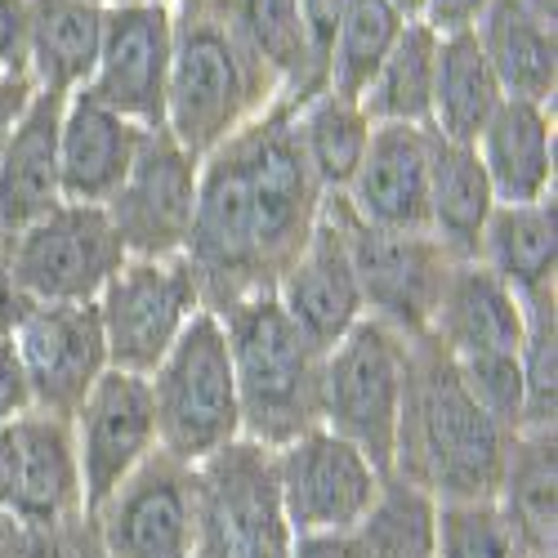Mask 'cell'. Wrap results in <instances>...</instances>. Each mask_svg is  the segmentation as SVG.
Masks as SVG:
<instances>
[{
  "label": "cell",
  "mask_w": 558,
  "mask_h": 558,
  "mask_svg": "<svg viewBox=\"0 0 558 558\" xmlns=\"http://www.w3.org/2000/svg\"><path fill=\"white\" fill-rule=\"evenodd\" d=\"M238 10H242V23L255 40V50L272 68V76L282 81L287 104L300 108L317 89H327V76H322L308 50L304 23H300V0H238Z\"/></svg>",
  "instance_id": "obj_32"
},
{
  "label": "cell",
  "mask_w": 558,
  "mask_h": 558,
  "mask_svg": "<svg viewBox=\"0 0 558 558\" xmlns=\"http://www.w3.org/2000/svg\"><path fill=\"white\" fill-rule=\"evenodd\" d=\"M523 331H527V304L509 291L487 264L464 259L451 268L438 313L429 322V336L451 357L519 353Z\"/></svg>",
  "instance_id": "obj_20"
},
{
  "label": "cell",
  "mask_w": 558,
  "mask_h": 558,
  "mask_svg": "<svg viewBox=\"0 0 558 558\" xmlns=\"http://www.w3.org/2000/svg\"><path fill=\"white\" fill-rule=\"evenodd\" d=\"M219 317L232 380L242 402V438L277 451L322 425V362L317 349L272 291L228 304Z\"/></svg>",
  "instance_id": "obj_3"
},
{
  "label": "cell",
  "mask_w": 558,
  "mask_h": 558,
  "mask_svg": "<svg viewBox=\"0 0 558 558\" xmlns=\"http://www.w3.org/2000/svg\"><path fill=\"white\" fill-rule=\"evenodd\" d=\"M496 509L523 541L527 558H558V438L554 429H519L505 456Z\"/></svg>",
  "instance_id": "obj_25"
},
{
  "label": "cell",
  "mask_w": 558,
  "mask_h": 558,
  "mask_svg": "<svg viewBox=\"0 0 558 558\" xmlns=\"http://www.w3.org/2000/svg\"><path fill=\"white\" fill-rule=\"evenodd\" d=\"M108 0H27V72L36 89L76 95L99 59Z\"/></svg>",
  "instance_id": "obj_24"
},
{
  "label": "cell",
  "mask_w": 558,
  "mask_h": 558,
  "mask_svg": "<svg viewBox=\"0 0 558 558\" xmlns=\"http://www.w3.org/2000/svg\"><path fill=\"white\" fill-rule=\"evenodd\" d=\"M27 72V0H0V76Z\"/></svg>",
  "instance_id": "obj_39"
},
{
  "label": "cell",
  "mask_w": 558,
  "mask_h": 558,
  "mask_svg": "<svg viewBox=\"0 0 558 558\" xmlns=\"http://www.w3.org/2000/svg\"><path fill=\"white\" fill-rule=\"evenodd\" d=\"M509 442L514 434L474 402V393L456 376L451 353L434 336H415L389 474L429 492L438 505L492 500L505 474Z\"/></svg>",
  "instance_id": "obj_1"
},
{
  "label": "cell",
  "mask_w": 558,
  "mask_h": 558,
  "mask_svg": "<svg viewBox=\"0 0 558 558\" xmlns=\"http://www.w3.org/2000/svg\"><path fill=\"white\" fill-rule=\"evenodd\" d=\"M349 541L357 558H434L438 500L398 474H385Z\"/></svg>",
  "instance_id": "obj_31"
},
{
  "label": "cell",
  "mask_w": 558,
  "mask_h": 558,
  "mask_svg": "<svg viewBox=\"0 0 558 558\" xmlns=\"http://www.w3.org/2000/svg\"><path fill=\"white\" fill-rule=\"evenodd\" d=\"M0 509H10L23 527H45L81 514L85 492L72 421L27 411L0 425Z\"/></svg>",
  "instance_id": "obj_16"
},
{
  "label": "cell",
  "mask_w": 558,
  "mask_h": 558,
  "mask_svg": "<svg viewBox=\"0 0 558 558\" xmlns=\"http://www.w3.org/2000/svg\"><path fill=\"white\" fill-rule=\"evenodd\" d=\"M474 36L505 89V99H527V104L554 108V89H558L554 19H541L523 0H492Z\"/></svg>",
  "instance_id": "obj_23"
},
{
  "label": "cell",
  "mask_w": 558,
  "mask_h": 558,
  "mask_svg": "<svg viewBox=\"0 0 558 558\" xmlns=\"http://www.w3.org/2000/svg\"><path fill=\"white\" fill-rule=\"evenodd\" d=\"M32 300L23 295V287L14 282V272H10V259L5 251H0V340H10L19 331V322L27 317Z\"/></svg>",
  "instance_id": "obj_42"
},
{
  "label": "cell",
  "mask_w": 558,
  "mask_h": 558,
  "mask_svg": "<svg viewBox=\"0 0 558 558\" xmlns=\"http://www.w3.org/2000/svg\"><path fill=\"white\" fill-rule=\"evenodd\" d=\"M500 206L554 197V108L505 99L474 144Z\"/></svg>",
  "instance_id": "obj_22"
},
{
  "label": "cell",
  "mask_w": 558,
  "mask_h": 558,
  "mask_svg": "<svg viewBox=\"0 0 558 558\" xmlns=\"http://www.w3.org/2000/svg\"><path fill=\"white\" fill-rule=\"evenodd\" d=\"M295 134L322 193L340 197L353 183L371 144V117L362 112V104L349 95H336V89H317L313 99L295 108Z\"/></svg>",
  "instance_id": "obj_30"
},
{
  "label": "cell",
  "mask_w": 558,
  "mask_h": 558,
  "mask_svg": "<svg viewBox=\"0 0 558 558\" xmlns=\"http://www.w3.org/2000/svg\"><path fill=\"white\" fill-rule=\"evenodd\" d=\"M438 134L429 125H371L366 157L340 202L389 232H429V179Z\"/></svg>",
  "instance_id": "obj_18"
},
{
  "label": "cell",
  "mask_w": 558,
  "mask_h": 558,
  "mask_svg": "<svg viewBox=\"0 0 558 558\" xmlns=\"http://www.w3.org/2000/svg\"><path fill=\"white\" fill-rule=\"evenodd\" d=\"M32 99H36L32 72H5V76H0V148H5V138L14 134V125L32 108Z\"/></svg>",
  "instance_id": "obj_41"
},
{
  "label": "cell",
  "mask_w": 558,
  "mask_h": 558,
  "mask_svg": "<svg viewBox=\"0 0 558 558\" xmlns=\"http://www.w3.org/2000/svg\"><path fill=\"white\" fill-rule=\"evenodd\" d=\"M197 179L202 157H193L166 125L144 134L125 183L104 206L130 259L183 255L197 210Z\"/></svg>",
  "instance_id": "obj_11"
},
{
  "label": "cell",
  "mask_w": 558,
  "mask_h": 558,
  "mask_svg": "<svg viewBox=\"0 0 558 558\" xmlns=\"http://www.w3.org/2000/svg\"><path fill=\"white\" fill-rule=\"evenodd\" d=\"M32 304H95L130 259L104 206L59 202L50 215L0 242Z\"/></svg>",
  "instance_id": "obj_7"
},
{
  "label": "cell",
  "mask_w": 558,
  "mask_h": 558,
  "mask_svg": "<svg viewBox=\"0 0 558 558\" xmlns=\"http://www.w3.org/2000/svg\"><path fill=\"white\" fill-rule=\"evenodd\" d=\"M407 357V336L389 331L376 317H362L322 362V429L353 442L380 474H389L393 464Z\"/></svg>",
  "instance_id": "obj_5"
},
{
  "label": "cell",
  "mask_w": 558,
  "mask_h": 558,
  "mask_svg": "<svg viewBox=\"0 0 558 558\" xmlns=\"http://www.w3.org/2000/svg\"><path fill=\"white\" fill-rule=\"evenodd\" d=\"M496 193L487 183V170L470 144H447L438 138L434 148V179H429V238L464 264L478 259L483 246V228L496 210Z\"/></svg>",
  "instance_id": "obj_28"
},
{
  "label": "cell",
  "mask_w": 558,
  "mask_h": 558,
  "mask_svg": "<svg viewBox=\"0 0 558 558\" xmlns=\"http://www.w3.org/2000/svg\"><path fill=\"white\" fill-rule=\"evenodd\" d=\"M344 5L349 0H300V23H304V36H308V50L327 76V59H331V40H336V27L344 19Z\"/></svg>",
  "instance_id": "obj_37"
},
{
  "label": "cell",
  "mask_w": 558,
  "mask_h": 558,
  "mask_svg": "<svg viewBox=\"0 0 558 558\" xmlns=\"http://www.w3.org/2000/svg\"><path fill=\"white\" fill-rule=\"evenodd\" d=\"M63 104H68L63 95L36 89L32 108L5 138V148H0V228H5V238L63 202V183H59Z\"/></svg>",
  "instance_id": "obj_21"
},
{
  "label": "cell",
  "mask_w": 558,
  "mask_h": 558,
  "mask_svg": "<svg viewBox=\"0 0 558 558\" xmlns=\"http://www.w3.org/2000/svg\"><path fill=\"white\" fill-rule=\"evenodd\" d=\"M170 50L174 19L166 0H117L104 14V40L85 95L125 121L161 130L166 125V89H170Z\"/></svg>",
  "instance_id": "obj_12"
},
{
  "label": "cell",
  "mask_w": 558,
  "mask_h": 558,
  "mask_svg": "<svg viewBox=\"0 0 558 558\" xmlns=\"http://www.w3.org/2000/svg\"><path fill=\"white\" fill-rule=\"evenodd\" d=\"M174 50L166 130L193 157H210L238 130L282 104V81L242 23L238 0H170Z\"/></svg>",
  "instance_id": "obj_2"
},
{
  "label": "cell",
  "mask_w": 558,
  "mask_h": 558,
  "mask_svg": "<svg viewBox=\"0 0 558 558\" xmlns=\"http://www.w3.org/2000/svg\"><path fill=\"white\" fill-rule=\"evenodd\" d=\"M14 349L32 385V407L63 421H72L108 371L99 304H32L14 331Z\"/></svg>",
  "instance_id": "obj_15"
},
{
  "label": "cell",
  "mask_w": 558,
  "mask_h": 558,
  "mask_svg": "<svg viewBox=\"0 0 558 558\" xmlns=\"http://www.w3.org/2000/svg\"><path fill=\"white\" fill-rule=\"evenodd\" d=\"M389 5H393L407 23H421V14H425V0H389Z\"/></svg>",
  "instance_id": "obj_45"
},
{
  "label": "cell",
  "mask_w": 558,
  "mask_h": 558,
  "mask_svg": "<svg viewBox=\"0 0 558 558\" xmlns=\"http://www.w3.org/2000/svg\"><path fill=\"white\" fill-rule=\"evenodd\" d=\"M36 411L32 407V385H27V371H23V357L14 349V336L0 340V425L19 421V415Z\"/></svg>",
  "instance_id": "obj_38"
},
{
  "label": "cell",
  "mask_w": 558,
  "mask_h": 558,
  "mask_svg": "<svg viewBox=\"0 0 558 558\" xmlns=\"http://www.w3.org/2000/svg\"><path fill=\"white\" fill-rule=\"evenodd\" d=\"M523 5L536 10L541 19H554V23H558V0H523Z\"/></svg>",
  "instance_id": "obj_46"
},
{
  "label": "cell",
  "mask_w": 558,
  "mask_h": 558,
  "mask_svg": "<svg viewBox=\"0 0 558 558\" xmlns=\"http://www.w3.org/2000/svg\"><path fill=\"white\" fill-rule=\"evenodd\" d=\"M157 447L183 464H202L242 438V402L232 380L223 327L210 308L193 313L183 336L148 376Z\"/></svg>",
  "instance_id": "obj_4"
},
{
  "label": "cell",
  "mask_w": 558,
  "mask_h": 558,
  "mask_svg": "<svg viewBox=\"0 0 558 558\" xmlns=\"http://www.w3.org/2000/svg\"><path fill=\"white\" fill-rule=\"evenodd\" d=\"M108 5H117V0H108ZM166 5H170V0H166Z\"/></svg>",
  "instance_id": "obj_48"
},
{
  "label": "cell",
  "mask_w": 558,
  "mask_h": 558,
  "mask_svg": "<svg viewBox=\"0 0 558 558\" xmlns=\"http://www.w3.org/2000/svg\"><path fill=\"white\" fill-rule=\"evenodd\" d=\"M23 558H108L99 523L89 509L59 523H45V527H27L23 536Z\"/></svg>",
  "instance_id": "obj_36"
},
{
  "label": "cell",
  "mask_w": 558,
  "mask_h": 558,
  "mask_svg": "<svg viewBox=\"0 0 558 558\" xmlns=\"http://www.w3.org/2000/svg\"><path fill=\"white\" fill-rule=\"evenodd\" d=\"M340 215H344L366 317L385 322L389 331H398L407 340L429 336V322L438 313V300H442V287H447L456 259L438 246V238H429V232L371 228V223L353 219V210L344 202H340Z\"/></svg>",
  "instance_id": "obj_9"
},
{
  "label": "cell",
  "mask_w": 558,
  "mask_h": 558,
  "mask_svg": "<svg viewBox=\"0 0 558 558\" xmlns=\"http://www.w3.org/2000/svg\"><path fill=\"white\" fill-rule=\"evenodd\" d=\"M76 464H81V492L85 509H95L157 451V415L148 376L130 371H104V380L85 393L72 415Z\"/></svg>",
  "instance_id": "obj_14"
},
{
  "label": "cell",
  "mask_w": 558,
  "mask_h": 558,
  "mask_svg": "<svg viewBox=\"0 0 558 558\" xmlns=\"http://www.w3.org/2000/svg\"><path fill=\"white\" fill-rule=\"evenodd\" d=\"M438 68V32L425 23H407L393 50L357 95L371 125H429Z\"/></svg>",
  "instance_id": "obj_29"
},
{
  "label": "cell",
  "mask_w": 558,
  "mask_h": 558,
  "mask_svg": "<svg viewBox=\"0 0 558 558\" xmlns=\"http://www.w3.org/2000/svg\"><path fill=\"white\" fill-rule=\"evenodd\" d=\"M478 264H487L519 300L554 291V268H558L554 197L523 202V206H496L483 228Z\"/></svg>",
  "instance_id": "obj_27"
},
{
  "label": "cell",
  "mask_w": 558,
  "mask_h": 558,
  "mask_svg": "<svg viewBox=\"0 0 558 558\" xmlns=\"http://www.w3.org/2000/svg\"><path fill=\"white\" fill-rule=\"evenodd\" d=\"M108 558H193L197 549V464L161 447L95 509Z\"/></svg>",
  "instance_id": "obj_13"
},
{
  "label": "cell",
  "mask_w": 558,
  "mask_h": 558,
  "mask_svg": "<svg viewBox=\"0 0 558 558\" xmlns=\"http://www.w3.org/2000/svg\"><path fill=\"white\" fill-rule=\"evenodd\" d=\"M272 295L317 349H331L366 317L362 291H357V272H353L349 232H344V215H340L336 197H327L313 238L291 259V268L277 277Z\"/></svg>",
  "instance_id": "obj_17"
},
{
  "label": "cell",
  "mask_w": 558,
  "mask_h": 558,
  "mask_svg": "<svg viewBox=\"0 0 558 558\" xmlns=\"http://www.w3.org/2000/svg\"><path fill=\"white\" fill-rule=\"evenodd\" d=\"M291 558H357L349 536H295Z\"/></svg>",
  "instance_id": "obj_43"
},
{
  "label": "cell",
  "mask_w": 558,
  "mask_h": 558,
  "mask_svg": "<svg viewBox=\"0 0 558 558\" xmlns=\"http://www.w3.org/2000/svg\"><path fill=\"white\" fill-rule=\"evenodd\" d=\"M0 242H5V228H0Z\"/></svg>",
  "instance_id": "obj_47"
},
{
  "label": "cell",
  "mask_w": 558,
  "mask_h": 558,
  "mask_svg": "<svg viewBox=\"0 0 558 558\" xmlns=\"http://www.w3.org/2000/svg\"><path fill=\"white\" fill-rule=\"evenodd\" d=\"M144 125L125 121L121 112L89 99L85 89L68 95L63 125H59V183L63 202L108 206L112 193L125 183L138 148H144Z\"/></svg>",
  "instance_id": "obj_19"
},
{
  "label": "cell",
  "mask_w": 558,
  "mask_h": 558,
  "mask_svg": "<svg viewBox=\"0 0 558 558\" xmlns=\"http://www.w3.org/2000/svg\"><path fill=\"white\" fill-rule=\"evenodd\" d=\"M277 496L295 536H349L376 500L380 470L331 429H308L272 451Z\"/></svg>",
  "instance_id": "obj_10"
},
{
  "label": "cell",
  "mask_w": 558,
  "mask_h": 558,
  "mask_svg": "<svg viewBox=\"0 0 558 558\" xmlns=\"http://www.w3.org/2000/svg\"><path fill=\"white\" fill-rule=\"evenodd\" d=\"M492 0H425V14L421 23L434 27L438 36H451V32H474L478 19L487 14Z\"/></svg>",
  "instance_id": "obj_40"
},
{
  "label": "cell",
  "mask_w": 558,
  "mask_h": 558,
  "mask_svg": "<svg viewBox=\"0 0 558 558\" xmlns=\"http://www.w3.org/2000/svg\"><path fill=\"white\" fill-rule=\"evenodd\" d=\"M95 304L108 340V366L153 376V366L170 353L193 313H202V291L183 255L125 259Z\"/></svg>",
  "instance_id": "obj_8"
},
{
  "label": "cell",
  "mask_w": 558,
  "mask_h": 558,
  "mask_svg": "<svg viewBox=\"0 0 558 558\" xmlns=\"http://www.w3.org/2000/svg\"><path fill=\"white\" fill-rule=\"evenodd\" d=\"M505 104V89L483 54L474 32L438 36V68H434V104L429 130L447 144H478L483 125Z\"/></svg>",
  "instance_id": "obj_26"
},
{
  "label": "cell",
  "mask_w": 558,
  "mask_h": 558,
  "mask_svg": "<svg viewBox=\"0 0 558 558\" xmlns=\"http://www.w3.org/2000/svg\"><path fill=\"white\" fill-rule=\"evenodd\" d=\"M527 331L519 349L523 366V429H554L558 425V295H532Z\"/></svg>",
  "instance_id": "obj_34"
},
{
  "label": "cell",
  "mask_w": 558,
  "mask_h": 558,
  "mask_svg": "<svg viewBox=\"0 0 558 558\" xmlns=\"http://www.w3.org/2000/svg\"><path fill=\"white\" fill-rule=\"evenodd\" d=\"M295 532L277 496L272 451L238 438L197 464L193 558H291Z\"/></svg>",
  "instance_id": "obj_6"
},
{
  "label": "cell",
  "mask_w": 558,
  "mask_h": 558,
  "mask_svg": "<svg viewBox=\"0 0 558 558\" xmlns=\"http://www.w3.org/2000/svg\"><path fill=\"white\" fill-rule=\"evenodd\" d=\"M434 558H527V549L496 500H451L438 505Z\"/></svg>",
  "instance_id": "obj_35"
},
{
  "label": "cell",
  "mask_w": 558,
  "mask_h": 558,
  "mask_svg": "<svg viewBox=\"0 0 558 558\" xmlns=\"http://www.w3.org/2000/svg\"><path fill=\"white\" fill-rule=\"evenodd\" d=\"M23 536H27V527L10 509H0V558H23Z\"/></svg>",
  "instance_id": "obj_44"
},
{
  "label": "cell",
  "mask_w": 558,
  "mask_h": 558,
  "mask_svg": "<svg viewBox=\"0 0 558 558\" xmlns=\"http://www.w3.org/2000/svg\"><path fill=\"white\" fill-rule=\"evenodd\" d=\"M407 19L389 5V0H349L344 19L331 40V59H327V89L336 95L357 99L366 81L376 76L385 54L393 50V40L402 36Z\"/></svg>",
  "instance_id": "obj_33"
}]
</instances>
